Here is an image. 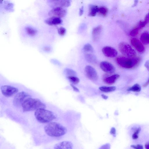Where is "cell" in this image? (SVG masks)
<instances>
[{
	"instance_id": "603a6c76",
	"label": "cell",
	"mask_w": 149,
	"mask_h": 149,
	"mask_svg": "<svg viewBox=\"0 0 149 149\" xmlns=\"http://www.w3.org/2000/svg\"><path fill=\"white\" fill-rule=\"evenodd\" d=\"M141 90V86L138 84H134L131 87L129 88L127 91H131L134 92H139Z\"/></svg>"
},
{
	"instance_id": "6da1fadb",
	"label": "cell",
	"mask_w": 149,
	"mask_h": 149,
	"mask_svg": "<svg viewBox=\"0 0 149 149\" xmlns=\"http://www.w3.org/2000/svg\"><path fill=\"white\" fill-rule=\"evenodd\" d=\"M44 133L47 136L57 138L62 137L66 134L67 128L60 123L52 122L46 125L44 128Z\"/></svg>"
},
{
	"instance_id": "4316f807",
	"label": "cell",
	"mask_w": 149,
	"mask_h": 149,
	"mask_svg": "<svg viewBox=\"0 0 149 149\" xmlns=\"http://www.w3.org/2000/svg\"><path fill=\"white\" fill-rule=\"evenodd\" d=\"M84 50L86 52H92L93 51V49L92 45L88 43L85 45L83 47Z\"/></svg>"
},
{
	"instance_id": "277c9868",
	"label": "cell",
	"mask_w": 149,
	"mask_h": 149,
	"mask_svg": "<svg viewBox=\"0 0 149 149\" xmlns=\"http://www.w3.org/2000/svg\"><path fill=\"white\" fill-rule=\"evenodd\" d=\"M140 60V58L136 56L131 58L119 56L116 58V61L120 66L127 69L134 67L139 63Z\"/></svg>"
},
{
	"instance_id": "836d02e7",
	"label": "cell",
	"mask_w": 149,
	"mask_h": 149,
	"mask_svg": "<svg viewBox=\"0 0 149 149\" xmlns=\"http://www.w3.org/2000/svg\"><path fill=\"white\" fill-rule=\"evenodd\" d=\"M143 21L146 24L149 23V12L146 16Z\"/></svg>"
},
{
	"instance_id": "cb8c5ba5",
	"label": "cell",
	"mask_w": 149,
	"mask_h": 149,
	"mask_svg": "<svg viewBox=\"0 0 149 149\" xmlns=\"http://www.w3.org/2000/svg\"><path fill=\"white\" fill-rule=\"evenodd\" d=\"M25 30L27 34L31 36L35 35L37 33L36 29L30 26L26 27Z\"/></svg>"
},
{
	"instance_id": "74e56055",
	"label": "cell",
	"mask_w": 149,
	"mask_h": 149,
	"mask_svg": "<svg viewBox=\"0 0 149 149\" xmlns=\"http://www.w3.org/2000/svg\"><path fill=\"white\" fill-rule=\"evenodd\" d=\"M44 50L47 52H49L51 51V49L49 47H46L44 48Z\"/></svg>"
},
{
	"instance_id": "ba28073f",
	"label": "cell",
	"mask_w": 149,
	"mask_h": 149,
	"mask_svg": "<svg viewBox=\"0 0 149 149\" xmlns=\"http://www.w3.org/2000/svg\"><path fill=\"white\" fill-rule=\"evenodd\" d=\"M67 10L64 8L56 7L53 8L48 13V15L51 17L61 18L64 17L67 14Z\"/></svg>"
},
{
	"instance_id": "1f68e13d",
	"label": "cell",
	"mask_w": 149,
	"mask_h": 149,
	"mask_svg": "<svg viewBox=\"0 0 149 149\" xmlns=\"http://www.w3.org/2000/svg\"><path fill=\"white\" fill-rule=\"evenodd\" d=\"M131 147L134 149H144L143 146L141 144L132 145L131 146Z\"/></svg>"
},
{
	"instance_id": "44dd1931",
	"label": "cell",
	"mask_w": 149,
	"mask_h": 149,
	"mask_svg": "<svg viewBox=\"0 0 149 149\" xmlns=\"http://www.w3.org/2000/svg\"><path fill=\"white\" fill-rule=\"evenodd\" d=\"M116 89V87L115 86H102L99 88V89L101 91L106 93L114 91H115Z\"/></svg>"
},
{
	"instance_id": "ac0fdd59",
	"label": "cell",
	"mask_w": 149,
	"mask_h": 149,
	"mask_svg": "<svg viewBox=\"0 0 149 149\" xmlns=\"http://www.w3.org/2000/svg\"><path fill=\"white\" fill-rule=\"evenodd\" d=\"M99 7L96 5L90 4L88 7V16L91 17L95 16L98 13Z\"/></svg>"
},
{
	"instance_id": "60d3db41",
	"label": "cell",
	"mask_w": 149,
	"mask_h": 149,
	"mask_svg": "<svg viewBox=\"0 0 149 149\" xmlns=\"http://www.w3.org/2000/svg\"><path fill=\"white\" fill-rule=\"evenodd\" d=\"M137 2H138V1H135V2L134 3V4L133 5V6H135L137 4Z\"/></svg>"
},
{
	"instance_id": "7402d4cb",
	"label": "cell",
	"mask_w": 149,
	"mask_h": 149,
	"mask_svg": "<svg viewBox=\"0 0 149 149\" xmlns=\"http://www.w3.org/2000/svg\"><path fill=\"white\" fill-rule=\"evenodd\" d=\"M134 130L133 134L132 135L133 139L136 140L139 138V134L141 130V128L140 127H135L133 128Z\"/></svg>"
},
{
	"instance_id": "9a60e30c",
	"label": "cell",
	"mask_w": 149,
	"mask_h": 149,
	"mask_svg": "<svg viewBox=\"0 0 149 149\" xmlns=\"http://www.w3.org/2000/svg\"><path fill=\"white\" fill-rule=\"evenodd\" d=\"M102 26L101 25H98L93 29L92 36L93 41L96 42L98 40L102 31Z\"/></svg>"
},
{
	"instance_id": "f546056e",
	"label": "cell",
	"mask_w": 149,
	"mask_h": 149,
	"mask_svg": "<svg viewBox=\"0 0 149 149\" xmlns=\"http://www.w3.org/2000/svg\"><path fill=\"white\" fill-rule=\"evenodd\" d=\"M140 30L138 28L136 27L130 32V35L132 37L136 36L138 34Z\"/></svg>"
},
{
	"instance_id": "5bb4252c",
	"label": "cell",
	"mask_w": 149,
	"mask_h": 149,
	"mask_svg": "<svg viewBox=\"0 0 149 149\" xmlns=\"http://www.w3.org/2000/svg\"><path fill=\"white\" fill-rule=\"evenodd\" d=\"M131 43L138 52H142L144 51V47L138 39L135 38H132L131 40Z\"/></svg>"
},
{
	"instance_id": "ab89813d",
	"label": "cell",
	"mask_w": 149,
	"mask_h": 149,
	"mask_svg": "<svg viewBox=\"0 0 149 149\" xmlns=\"http://www.w3.org/2000/svg\"><path fill=\"white\" fill-rule=\"evenodd\" d=\"M101 96L103 99L105 100H107L108 98V96L104 94H102Z\"/></svg>"
},
{
	"instance_id": "f35d334b",
	"label": "cell",
	"mask_w": 149,
	"mask_h": 149,
	"mask_svg": "<svg viewBox=\"0 0 149 149\" xmlns=\"http://www.w3.org/2000/svg\"><path fill=\"white\" fill-rule=\"evenodd\" d=\"M145 149H149V141L147 142L145 145Z\"/></svg>"
},
{
	"instance_id": "f1b7e54d",
	"label": "cell",
	"mask_w": 149,
	"mask_h": 149,
	"mask_svg": "<svg viewBox=\"0 0 149 149\" xmlns=\"http://www.w3.org/2000/svg\"><path fill=\"white\" fill-rule=\"evenodd\" d=\"M144 65L149 72V60H148L146 62ZM148 84H149V76L147 81L143 85V86L146 87Z\"/></svg>"
},
{
	"instance_id": "83f0119b",
	"label": "cell",
	"mask_w": 149,
	"mask_h": 149,
	"mask_svg": "<svg viewBox=\"0 0 149 149\" xmlns=\"http://www.w3.org/2000/svg\"><path fill=\"white\" fill-rule=\"evenodd\" d=\"M66 74L68 76H74L76 74V72L74 70L66 68L65 70Z\"/></svg>"
},
{
	"instance_id": "5b68a950",
	"label": "cell",
	"mask_w": 149,
	"mask_h": 149,
	"mask_svg": "<svg viewBox=\"0 0 149 149\" xmlns=\"http://www.w3.org/2000/svg\"><path fill=\"white\" fill-rule=\"evenodd\" d=\"M120 52L126 57L131 58L135 56L136 53L135 50L128 44L121 42L118 45Z\"/></svg>"
},
{
	"instance_id": "52a82bcc",
	"label": "cell",
	"mask_w": 149,
	"mask_h": 149,
	"mask_svg": "<svg viewBox=\"0 0 149 149\" xmlns=\"http://www.w3.org/2000/svg\"><path fill=\"white\" fill-rule=\"evenodd\" d=\"M3 95L6 97H10L17 93L18 89L13 86L9 85H3L1 87Z\"/></svg>"
},
{
	"instance_id": "30bf717a",
	"label": "cell",
	"mask_w": 149,
	"mask_h": 149,
	"mask_svg": "<svg viewBox=\"0 0 149 149\" xmlns=\"http://www.w3.org/2000/svg\"><path fill=\"white\" fill-rule=\"evenodd\" d=\"M49 3L50 6L54 8L56 7H67L70 5L69 0H49Z\"/></svg>"
},
{
	"instance_id": "d6986e66",
	"label": "cell",
	"mask_w": 149,
	"mask_h": 149,
	"mask_svg": "<svg viewBox=\"0 0 149 149\" xmlns=\"http://www.w3.org/2000/svg\"><path fill=\"white\" fill-rule=\"evenodd\" d=\"M85 58L86 61L90 63L95 64L97 63V58L94 55L86 53L85 55Z\"/></svg>"
},
{
	"instance_id": "2e32d148",
	"label": "cell",
	"mask_w": 149,
	"mask_h": 149,
	"mask_svg": "<svg viewBox=\"0 0 149 149\" xmlns=\"http://www.w3.org/2000/svg\"><path fill=\"white\" fill-rule=\"evenodd\" d=\"M62 22L61 18L51 17L46 19L45 22L49 25H56L61 24Z\"/></svg>"
},
{
	"instance_id": "d4e9b609",
	"label": "cell",
	"mask_w": 149,
	"mask_h": 149,
	"mask_svg": "<svg viewBox=\"0 0 149 149\" xmlns=\"http://www.w3.org/2000/svg\"><path fill=\"white\" fill-rule=\"evenodd\" d=\"M108 12V8L104 6H101L99 7L98 13L102 16L104 17L107 15Z\"/></svg>"
},
{
	"instance_id": "e0dca14e",
	"label": "cell",
	"mask_w": 149,
	"mask_h": 149,
	"mask_svg": "<svg viewBox=\"0 0 149 149\" xmlns=\"http://www.w3.org/2000/svg\"><path fill=\"white\" fill-rule=\"evenodd\" d=\"M119 77L118 74H115L104 78L103 81L106 84H112L114 83Z\"/></svg>"
},
{
	"instance_id": "9c48e42d",
	"label": "cell",
	"mask_w": 149,
	"mask_h": 149,
	"mask_svg": "<svg viewBox=\"0 0 149 149\" xmlns=\"http://www.w3.org/2000/svg\"><path fill=\"white\" fill-rule=\"evenodd\" d=\"M86 74L87 77L93 81H96L98 79V75L96 71L90 65H87L85 68Z\"/></svg>"
},
{
	"instance_id": "8992f818",
	"label": "cell",
	"mask_w": 149,
	"mask_h": 149,
	"mask_svg": "<svg viewBox=\"0 0 149 149\" xmlns=\"http://www.w3.org/2000/svg\"><path fill=\"white\" fill-rule=\"evenodd\" d=\"M30 95L24 91L19 92L17 93L14 97L13 102L16 107L22 106L24 102L27 98L30 97Z\"/></svg>"
},
{
	"instance_id": "4dcf8cb0",
	"label": "cell",
	"mask_w": 149,
	"mask_h": 149,
	"mask_svg": "<svg viewBox=\"0 0 149 149\" xmlns=\"http://www.w3.org/2000/svg\"><path fill=\"white\" fill-rule=\"evenodd\" d=\"M58 33L61 36L64 35L66 32L65 29L63 27H61L59 28L58 30Z\"/></svg>"
},
{
	"instance_id": "d590c367",
	"label": "cell",
	"mask_w": 149,
	"mask_h": 149,
	"mask_svg": "<svg viewBox=\"0 0 149 149\" xmlns=\"http://www.w3.org/2000/svg\"><path fill=\"white\" fill-rule=\"evenodd\" d=\"M70 85L72 88H73V90L75 92H79V89L76 86H74L72 84H71Z\"/></svg>"
},
{
	"instance_id": "e575fe53",
	"label": "cell",
	"mask_w": 149,
	"mask_h": 149,
	"mask_svg": "<svg viewBox=\"0 0 149 149\" xmlns=\"http://www.w3.org/2000/svg\"><path fill=\"white\" fill-rule=\"evenodd\" d=\"M110 133L111 134L114 135L116 133V129L114 127H112L110 130Z\"/></svg>"
},
{
	"instance_id": "8d00e7d4",
	"label": "cell",
	"mask_w": 149,
	"mask_h": 149,
	"mask_svg": "<svg viewBox=\"0 0 149 149\" xmlns=\"http://www.w3.org/2000/svg\"><path fill=\"white\" fill-rule=\"evenodd\" d=\"M84 12V8L83 6H82L79 9V15L80 16L82 15Z\"/></svg>"
},
{
	"instance_id": "7c38bea8",
	"label": "cell",
	"mask_w": 149,
	"mask_h": 149,
	"mask_svg": "<svg viewBox=\"0 0 149 149\" xmlns=\"http://www.w3.org/2000/svg\"><path fill=\"white\" fill-rule=\"evenodd\" d=\"M72 143L68 141H63L56 143L53 149H73Z\"/></svg>"
},
{
	"instance_id": "484cf974",
	"label": "cell",
	"mask_w": 149,
	"mask_h": 149,
	"mask_svg": "<svg viewBox=\"0 0 149 149\" xmlns=\"http://www.w3.org/2000/svg\"><path fill=\"white\" fill-rule=\"evenodd\" d=\"M67 78L69 81L73 84H77L80 81L79 79L74 76H68L67 77Z\"/></svg>"
},
{
	"instance_id": "8fae6325",
	"label": "cell",
	"mask_w": 149,
	"mask_h": 149,
	"mask_svg": "<svg viewBox=\"0 0 149 149\" xmlns=\"http://www.w3.org/2000/svg\"><path fill=\"white\" fill-rule=\"evenodd\" d=\"M101 69L104 72L109 74H111L115 71V68L111 63L106 61H103L100 64Z\"/></svg>"
},
{
	"instance_id": "7a4b0ae2",
	"label": "cell",
	"mask_w": 149,
	"mask_h": 149,
	"mask_svg": "<svg viewBox=\"0 0 149 149\" xmlns=\"http://www.w3.org/2000/svg\"><path fill=\"white\" fill-rule=\"evenodd\" d=\"M24 112H28L45 109L46 105L38 99L31 97L26 99L22 105Z\"/></svg>"
},
{
	"instance_id": "ffe728a7",
	"label": "cell",
	"mask_w": 149,
	"mask_h": 149,
	"mask_svg": "<svg viewBox=\"0 0 149 149\" xmlns=\"http://www.w3.org/2000/svg\"><path fill=\"white\" fill-rule=\"evenodd\" d=\"M140 40L143 44H149V32L145 31L143 33L141 36Z\"/></svg>"
},
{
	"instance_id": "d6a6232c",
	"label": "cell",
	"mask_w": 149,
	"mask_h": 149,
	"mask_svg": "<svg viewBox=\"0 0 149 149\" xmlns=\"http://www.w3.org/2000/svg\"><path fill=\"white\" fill-rule=\"evenodd\" d=\"M110 145L108 143H106L102 145L99 149H110Z\"/></svg>"
},
{
	"instance_id": "3957f363",
	"label": "cell",
	"mask_w": 149,
	"mask_h": 149,
	"mask_svg": "<svg viewBox=\"0 0 149 149\" xmlns=\"http://www.w3.org/2000/svg\"><path fill=\"white\" fill-rule=\"evenodd\" d=\"M35 116L36 120L42 123H48L56 118L55 116L51 111L45 109H41L36 111Z\"/></svg>"
},
{
	"instance_id": "4fadbf2b",
	"label": "cell",
	"mask_w": 149,
	"mask_h": 149,
	"mask_svg": "<svg viewBox=\"0 0 149 149\" xmlns=\"http://www.w3.org/2000/svg\"><path fill=\"white\" fill-rule=\"evenodd\" d=\"M102 51L106 56L109 58H113L116 56L118 54L117 50L109 46L104 47Z\"/></svg>"
}]
</instances>
